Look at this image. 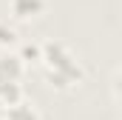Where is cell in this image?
<instances>
[{
	"label": "cell",
	"mask_w": 122,
	"mask_h": 120,
	"mask_svg": "<svg viewBox=\"0 0 122 120\" xmlns=\"http://www.w3.org/2000/svg\"><path fill=\"white\" fill-rule=\"evenodd\" d=\"M40 66L46 72L48 86H54V89H71V86H77L85 77L82 60L77 57L65 43H60V40H46L43 43Z\"/></svg>",
	"instance_id": "cell-1"
},
{
	"label": "cell",
	"mask_w": 122,
	"mask_h": 120,
	"mask_svg": "<svg viewBox=\"0 0 122 120\" xmlns=\"http://www.w3.org/2000/svg\"><path fill=\"white\" fill-rule=\"evenodd\" d=\"M23 77H26V63L17 52H0V106H17L23 103Z\"/></svg>",
	"instance_id": "cell-2"
},
{
	"label": "cell",
	"mask_w": 122,
	"mask_h": 120,
	"mask_svg": "<svg viewBox=\"0 0 122 120\" xmlns=\"http://www.w3.org/2000/svg\"><path fill=\"white\" fill-rule=\"evenodd\" d=\"M46 9V0H9V12L14 20H34Z\"/></svg>",
	"instance_id": "cell-3"
},
{
	"label": "cell",
	"mask_w": 122,
	"mask_h": 120,
	"mask_svg": "<svg viewBox=\"0 0 122 120\" xmlns=\"http://www.w3.org/2000/svg\"><path fill=\"white\" fill-rule=\"evenodd\" d=\"M0 120H43V114L31 106L29 100H23V103H17V106L3 109V112H0Z\"/></svg>",
	"instance_id": "cell-4"
},
{
	"label": "cell",
	"mask_w": 122,
	"mask_h": 120,
	"mask_svg": "<svg viewBox=\"0 0 122 120\" xmlns=\"http://www.w3.org/2000/svg\"><path fill=\"white\" fill-rule=\"evenodd\" d=\"M14 43H17V29H14L9 20L0 17V49H9V46H14Z\"/></svg>",
	"instance_id": "cell-5"
},
{
	"label": "cell",
	"mask_w": 122,
	"mask_h": 120,
	"mask_svg": "<svg viewBox=\"0 0 122 120\" xmlns=\"http://www.w3.org/2000/svg\"><path fill=\"white\" fill-rule=\"evenodd\" d=\"M111 94H114V100L122 106V66L114 72V77H111Z\"/></svg>",
	"instance_id": "cell-6"
}]
</instances>
